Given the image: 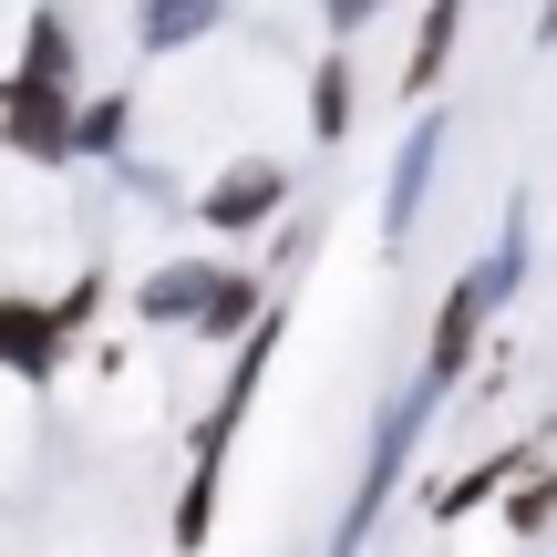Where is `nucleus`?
Instances as JSON below:
<instances>
[{"label":"nucleus","mask_w":557,"mask_h":557,"mask_svg":"<svg viewBox=\"0 0 557 557\" xmlns=\"http://www.w3.org/2000/svg\"><path fill=\"white\" fill-rule=\"evenodd\" d=\"M218 269L227 259H156L135 278V320H145V331H197L207 299H218Z\"/></svg>","instance_id":"nucleus-7"},{"label":"nucleus","mask_w":557,"mask_h":557,"mask_svg":"<svg viewBox=\"0 0 557 557\" xmlns=\"http://www.w3.org/2000/svg\"><path fill=\"white\" fill-rule=\"evenodd\" d=\"M444 145H455L444 103H413V124H403L393 165H382V248H403V238L423 227V197H434V176H444Z\"/></svg>","instance_id":"nucleus-5"},{"label":"nucleus","mask_w":557,"mask_h":557,"mask_svg":"<svg viewBox=\"0 0 557 557\" xmlns=\"http://www.w3.org/2000/svg\"><path fill=\"white\" fill-rule=\"evenodd\" d=\"M310 248H320V218H278V238H269V278H289Z\"/></svg>","instance_id":"nucleus-15"},{"label":"nucleus","mask_w":557,"mask_h":557,"mask_svg":"<svg viewBox=\"0 0 557 557\" xmlns=\"http://www.w3.org/2000/svg\"><path fill=\"white\" fill-rule=\"evenodd\" d=\"M278 310V278L269 269H218V299H207V320L186 341H207V351H238L248 331H259V320Z\"/></svg>","instance_id":"nucleus-9"},{"label":"nucleus","mask_w":557,"mask_h":557,"mask_svg":"<svg viewBox=\"0 0 557 557\" xmlns=\"http://www.w3.org/2000/svg\"><path fill=\"white\" fill-rule=\"evenodd\" d=\"M455 393H434V382H403L393 403L372 413V444H361V475H351V496H341V527H331V557H361L372 547V527H382V506L403 496V475H413V455H423V434H434V413Z\"/></svg>","instance_id":"nucleus-1"},{"label":"nucleus","mask_w":557,"mask_h":557,"mask_svg":"<svg viewBox=\"0 0 557 557\" xmlns=\"http://www.w3.org/2000/svg\"><path fill=\"white\" fill-rule=\"evenodd\" d=\"M103 299H114V278H103V269H83L62 299L0 289V372H11V382H52L62 361L83 351V331L103 320Z\"/></svg>","instance_id":"nucleus-2"},{"label":"nucleus","mask_w":557,"mask_h":557,"mask_svg":"<svg viewBox=\"0 0 557 557\" xmlns=\"http://www.w3.org/2000/svg\"><path fill=\"white\" fill-rule=\"evenodd\" d=\"M21 62L52 73V83H83V32H73L62 0H32V21H21Z\"/></svg>","instance_id":"nucleus-13"},{"label":"nucleus","mask_w":557,"mask_h":557,"mask_svg":"<svg viewBox=\"0 0 557 557\" xmlns=\"http://www.w3.org/2000/svg\"><path fill=\"white\" fill-rule=\"evenodd\" d=\"M351 124H361V73H351V41H331V52L310 62V135L341 145Z\"/></svg>","instance_id":"nucleus-12"},{"label":"nucleus","mask_w":557,"mask_h":557,"mask_svg":"<svg viewBox=\"0 0 557 557\" xmlns=\"http://www.w3.org/2000/svg\"><path fill=\"white\" fill-rule=\"evenodd\" d=\"M289 197H299V176L278 156H238V165H218L197 186V227L207 238H259V227L289 218Z\"/></svg>","instance_id":"nucleus-4"},{"label":"nucleus","mask_w":557,"mask_h":557,"mask_svg":"<svg viewBox=\"0 0 557 557\" xmlns=\"http://www.w3.org/2000/svg\"><path fill=\"white\" fill-rule=\"evenodd\" d=\"M218 21H227V0H135V52L176 62V52H197Z\"/></svg>","instance_id":"nucleus-11"},{"label":"nucleus","mask_w":557,"mask_h":557,"mask_svg":"<svg viewBox=\"0 0 557 557\" xmlns=\"http://www.w3.org/2000/svg\"><path fill=\"white\" fill-rule=\"evenodd\" d=\"M465 11H475V0H423V11H413V52H403V103H434V94H444V73H455V52H465Z\"/></svg>","instance_id":"nucleus-8"},{"label":"nucleus","mask_w":557,"mask_h":557,"mask_svg":"<svg viewBox=\"0 0 557 557\" xmlns=\"http://www.w3.org/2000/svg\"><path fill=\"white\" fill-rule=\"evenodd\" d=\"M537 41H557V0H537Z\"/></svg>","instance_id":"nucleus-17"},{"label":"nucleus","mask_w":557,"mask_h":557,"mask_svg":"<svg viewBox=\"0 0 557 557\" xmlns=\"http://www.w3.org/2000/svg\"><path fill=\"white\" fill-rule=\"evenodd\" d=\"M73 103H83V83H52V73H32V62H11V73H0V156L73 165Z\"/></svg>","instance_id":"nucleus-3"},{"label":"nucleus","mask_w":557,"mask_h":557,"mask_svg":"<svg viewBox=\"0 0 557 557\" xmlns=\"http://www.w3.org/2000/svg\"><path fill=\"white\" fill-rule=\"evenodd\" d=\"M382 11H393V0H320V32H331V41H361Z\"/></svg>","instance_id":"nucleus-16"},{"label":"nucleus","mask_w":557,"mask_h":557,"mask_svg":"<svg viewBox=\"0 0 557 557\" xmlns=\"http://www.w3.org/2000/svg\"><path fill=\"white\" fill-rule=\"evenodd\" d=\"M496 517H506V537H547V527H557V455H537L517 485H506Z\"/></svg>","instance_id":"nucleus-14"},{"label":"nucleus","mask_w":557,"mask_h":557,"mask_svg":"<svg viewBox=\"0 0 557 557\" xmlns=\"http://www.w3.org/2000/svg\"><path fill=\"white\" fill-rule=\"evenodd\" d=\"M135 156V94L124 83H83L73 103V165H124Z\"/></svg>","instance_id":"nucleus-10"},{"label":"nucleus","mask_w":557,"mask_h":557,"mask_svg":"<svg viewBox=\"0 0 557 557\" xmlns=\"http://www.w3.org/2000/svg\"><path fill=\"white\" fill-rule=\"evenodd\" d=\"M537 455H547V434H506L496 455H475V465H455V475H434V485H423V517H434V527H465L475 506H496V496H506V485H517Z\"/></svg>","instance_id":"nucleus-6"}]
</instances>
